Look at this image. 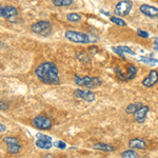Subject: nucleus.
<instances>
[{
	"instance_id": "obj_31",
	"label": "nucleus",
	"mask_w": 158,
	"mask_h": 158,
	"mask_svg": "<svg viewBox=\"0 0 158 158\" xmlns=\"http://www.w3.org/2000/svg\"><path fill=\"white\" fill-rule=\"evenodd\" d=\"M100 13H101V14H103V15H106V16L111 17V14H110L109 12H106V11H104V10H101V11H100Z\"/></svg>"
},
{
	"instance_id": "obj_34",
	"label": "nucleus",
	"mask_w": 158,
	"mask_h": 158,
	"mask_svg": "<svg viewBox=\"0 0 158 158\" xmlns=\"http://www.w3.org/2000/svg\"><path fill=\"white\" fill-rule=\"evenodd\" d=\"M157 29H158V24H157Z\"/></svg>"
},
{
	"instance_id": "obj_27",
	"label": "nucleus",
	"mask_w": 158,
	"mask_h": 158,
	"mask_svg": "<svg viewBox=\"0 0 158 158\" xmlns=\"http://www.w3.org/2000/svg\"><path fill=\"white\" fill-rule=\"evenodd\" d=\"M10 109L9 103H6V101L0 100V111H6V110Z\"/></svg>"
},
{
	"instance_id": "obj_33",
	"label": "nucleus",
	"mask_w": 158,
	"mask_h": 158,
	"mask_svg": "<svg viewBox=\"0 0 158 158\" xmlns=\"http://www.w3.org/2000/svg\"><path fill=\"white\" fill-rule=\"evenodd\" d=\"M2 9H3V6L0 4V17H1V13H2Z\"/></svg>"
},
{
	"instance_id": "obj_19",
	"label": "nucleus",
	"mask_w": 158,
	"mask_h": 158,
	"mask_svg": "<svg viewBox=\"0 0 158 158\" xmlns=\"http://www.w3.org/2000/svg\"><path fill=\"white\" fill-rule=\"evenodd\" d=\"M121 158H139V155L135 150L129 149L121 153Z\"/></svg>"
},
{
	"instance_id": "obj_5",
	"label": "nucleus",
	"mask_w": 158,
	"mask_h": 158,
	"mask_svg": "<svg viewBox=\"0 0 158 158\" xmlns=\"http://www.w3.org/2000/svg\"><path fill=\"white\" fill-rule=\"evenodd\" d=\"M132 7H133V2L130 1V0H122L119 1L118 3L115 6L114 9V16L117 17H126L128 16L131 12Z\"/></svg>"
},
{
	"instance_id": "obj_11",
	"label": "nucleus",
	"mask_w": 158,
	"mask_h": 158,
	"mask_svg": "<svg viewBox=\"0 0 158 158\" xmlns=\"http://www.w3.org/2000/svg\"><path fill=\"white\" fill-rule=\"evenodd\" d=\"M139 11L141 12V14H143L144 16L149 17V18L156 19L158 17V7L150 6V4H141L139 7Z\"/></svg>"
},
{
	"instance_id": "obj_29",
	"label": "nucleus",
	"mask_w": 158,
	"mask_h": 158,
	"mask_svg": "<svg viewBox=\"0 0 158 158\" xmlns=\"http://www.w3.org/2000/svg\"><path fill=\"white\" fill-rule=\"evenodd\" d=\"M89 51H90V52L92 53V54H96V53L98 52V48L97 47H95V45H93V47H90L89 48Z\"/></svg>"
},
{
	"instance_id": "obj_32",
	"label": "nucleus",
	"mask_w": 158,
	"mask_h": 158,
	"mask_svg": "<svg viewBox=\"0 0 158 158\" xmlns=\"http://www.w3.org/2000/svg\"><path fill=\"white\" fill-rule=\"evenodd\" d=\"M154 47H155V49L158 50V37H157V38H155V41H154Z\"/></svg>"
},
{
	"instance_id": "obj_3",
	"label": "nucleus",
	"mask_w": 158,
	"mask_h": 158,
	"mask_svg": "<svg viewBox=\"0 0 158 158\" xmlns=\"http://www.w3.org/2000/svg\"><path fill=\"white\" fill-rule=\"evenodd\" d=\"M31 30L39 36L48 37L52 33V23L48 20H40V21L33 23L32 27H31Z\"/></svg>"
},
{
	"instance_id": "obj_26",
	"label": "nucleus",
	"mask_w": 158,
	"mask_h": 158,
	"mask_svg": "<svg viewBox=\"0 0 158 158\" xmlns=\"http://www.w3.org/2000/svg\"><path fill=\"white\" fill-rule=\"evenodd\" d=\"M137 35H138L139 37H141V38H149L150 37L149 32L143 31V30H140V29L137 30Z\"/></svg>"
},
{
	"instance_id": "obj_2",
	"label": "nucleus",
	"mask_w": 158,
	"mask_h": 158,
	"mask_svg": "<svg viewBox=\"0 0 158 158\" xmlns=\"http://www.w3.org/2000/svg\"><path fill=\"white\" fill-rule=\"evenodd\" d=\"M75 82L77 85L85 86L86 89H95L102 85V80L99 77H91V76H75Z\"/></svg>"
},
{
	"instance_id": "obj_4",
	"label": "nucleus",
	"mask_w": 158,
	"mask_h": 158,
	"mask_svg": "<svg viewBox=\"0 0 158 158\" xmlns=\"http://www.w3.org/2000/svg\"><path fill=\"white\" fill-rule=\"evenodd\" d=\"M64 36L68 40H70V41H72V42H75V43L86 44V43L91 42L90 36L82 32H77V31H67Z\"/></svg>"
},
{
	"instance_id": "obj_14",
	"label": "nucleus",
	"mask_w": 158,
	"mask_h": 158,
	"mask_svg": "<svg viewBox=\"0 0 158 158\" xmlns=\"http://www.w3.org/2000/svg\"><path fill=\"white\" fill-rule=\"evenodd\" d=\"M94 150H98V151H102V152H106V153H111L114 152L116 150V148L112 144L109 143H103V142H98V143H95L93 146Z\"/></svg>"
},
{
	"instance_id": "obj_12",
	"label": "nucleus",
	"mask_w": 158,
	"mask_h": 158,
	"mask_svg": "<svg viewBox=\"0 0 158 158\" xmlns=\"http://www.w3.org/2000/svg\"><path fill=\"white\" fill-rule=\"evenodd\" d=\"M150 111V106H142L136 113L134 114L135 117V121L138 122V123H143L147 119L148 113Z\"/></svg>"
},
{
	"instance_id": "obj_28",
	"label": "nucleus",
	"mask_w": 158,
	"mask_h": 158,
	"mask_svg": "<svg viewBox=\"0 0 158 158\" xmlns=\"http://www.w3.org/2000/svg\"><path fill=\"white\" fill-rule=\"evenodd\" d=\"M54 144H55L56 148L61 149V150H63V149H65V148H67V144H65V142H63V141H56Z\"/></svg>"
},
{
	"instance_id": "obj_35",
	"label": "nucleus",
	"mask_w": 158,
	"mask_h": 158,
	"mask_svg": "<svg viewBox=\"0 0 158 158\" xmlns=\"http://www.w3.org/2000/svg\"><path fill=\"white\" fill-rule=\"evenodd\" d=\"M0 24H1V22H0Z\"/></svg>"
},
{
	"instance_id": "obj_10",
	"label": "nucleus",
	"mask_w": 158,
	"mask_h": 158,
	"mask_svg": "<svg viewBox=\"0 0 158 158\" xmlns=\"http://www.w3.org/2000/svg\"><path fill=\"white\" fill-rule=\"evenodd\" d=\"M157 82H158V71L157 70L150 71V73L148 74L147 77H144L143 80L141 81L142 85H143L144 88H147V89L154 86Z\"/></svg>"
},
{
	"instance_id": "obj_9",
	"label": "nucleus",
	"mask_w": 158,
	"mask_h": 158,
	"mask_svg": "<svg viewBox=\"0 0 158 158\" xmlns=\"http://www.w3.org/2000/svg\"><path fill=\"white\" fill-rule=\"evenodd\" d=\"M74 96L76 98H79L81 100H85L86 102H94L96 99V95L94 92L90 90H82V89H77L74 92Z\"/></svg>"
},
{
	"instance_id": "obj_23",
	"label": "nucleus",
	"mask_w": 158,
	"mask_h": 158,
	"mask_svg": "<svg viewBox=\"0 0 158 158\" xmlns=\"http://www.w3.org/2000/svg\"><path fill=\"white\" fill-rule=\"evenodd\" d=\"M114 71H115V73H116L118 79H120V80H122V81H128V80H127V77H126V74L122 73L120 68H115V69H114Z\"/></svg>"
},
{
	"instance_id": "obj_15",
	"label": "nucleus",
	"mask_w": 158,
	"mask_h": 158,
	"mask_svg": "<svg viewBox=\"0 0 158 158\" xmlns=\"http://www.w3.org/2000/svg\"><path fill=\"white\" fill-rule=\"evenodd\" d=\"M113 51H115V53H117L118 55H120L122 58H124L123 54H130V55H135V52L131 48L129 47H123V45H120L118 48H113Z\"/></svg>"
},
{
	"instance_id": "obj_25",
	"label": "nucleus",
	"mask_w": 158,
	"mask_h": 158,
	"mask_svg": "<svg viewBox=\"0 0 158 158\" xmlns=\"http://www.w3.org/2000/svg\"><path fill=\"white\" fill-rule=\"evenodd\" d=\"M77 58L80 61H85V62H88L89 60H90V58H89V56L85 54V52H79V53H77Z\"/></svg>"
},
{
	"instance_id": "obj_30",
	"label": "nucleus",
	"mask_w": 158,
	"mask_h": 158,
	"mask_svg": "<svg viewBox=\"0 0 158 158\" xmlns=\"http://www.w3.org/2000/svg\"><path fill=\"white\" fill-rule=\"evenodd\" d=\"M6 126L0 122V133H2V132H6Z\"/></svg>"
},
{
	"instance_id": "obj_24",
	"label": "nucleus",
	"mask_w": 158,
	"mask_h": 158,
	"mask_svg": "<svg viewBox=\"0 0 158 158\" xmlns=\"http://www.w3.org/2000/svg\"><path fill=\"white\" fill-rule=\"evenodd\" d=\"M139 60L142 61V62L149 63V64H154V63H158V60L157 59H154V58H151V57H140Z\"/></svg>"
},
{
	"instance_id": "obj_21",
	"label": "nucleus",
	"mask_w": 158,
	"mask_h": 158,
	"mask_svg": "<svg viewBox=\"0 0 158 158\" xmlns=\"http://www.w3.org/2000/svg\"><path fill=\"white\" fill-rule=\"evenodd\" d=\"M110 21L113 22L114 24L118 25V27H126L127 25V22L124 21L122 18H119L117 16H111L110 17Z\"/></svg>"
},
{
	"instance_id": "obj_22",
	"label": "nucleus",
	"mask_w": 158,
	"mask_h": 158,
	"mask_svg": "<svg viewBox=\"0 0 158 158\" xmlns=\"http://www.w3.org/2000/svg\"><path fill=\"white\" fill-rule=\"evenodd\" d=\"M67 19L70 22H78L81 20V16L77 13H70V14L67 15Z\"/></svg>"
},
{
	"instance_id": "obj_1",
	"label": "nucleus",
	"mask_w": 158,
	"mask_h": 158,
	"mask_svg": "<svg viewBox=\"0 0 158 158\" xmlns=\"http://www.w3.org/2000/svg\"><path fill=\"white\" fill-rule=\"evenodd\" d=\"M35 74L41 82L47 85H58L60 82L58 68L54 62L47 61L35 69Z\"/></svg>"
},
{
	"instance_id": "obj_6",
	"label": "nucleus",
	"mask_w": 158,
	"mask_h": 158,
	"mask_svg": "<svg viewBox=\"0 0 158 158\" xmlns=\"http://www.w3.org/2000/svg\"><path fill=\"white\" fill-rule=\"evenodd\" d=\"M3 142L6 144L7 152L10 154H18L20 150H21V143H20V140L17 137L6 136L3 138Z\"/></svg>"
},
{
	"instance_id": "obj_18",
	"label": "nucleus",
	"mask_w": 158,
	"mask_h": 158,
	"mask_svg": "<svg viewBox=\"0 0 158 158\" xmlns=\"http://www.w3.org/2000/svg\"><path fill=\"white\" fill-rule=\"evenodd\" d=\"M137 72H138V69L133 64H130L128 67V70H127V74H126L127 80H132V79H134L136 77Z\"/></svg>"
},
{
	"instance_id": "obj_20",
	"label": "nucleus",
	"mask_w": 158,
	"mask_h": 158,
	"mask_svg": "<svg viewBox=\"0 0 158 158\" xmlns=\"http://www.w3.org/2000/svg\"><path fill=\"white\" fill-rule=\"evenodd\" d=\"M52 3L55 6H70L74 3V0H53Z\"/></svg>"
},
{
	"instance_id": "obj_7",
	"label": "nucleus",
	"mask_w": 158,
	"mask_h": 158,
	"mask_svg": "<svg viewBox=\"0 0 158 158\" xmlns=\"http://www.w3.org/2000/svg\"><path fill=\"white\" fill-rule=\"evenodd\" d=\"M2 18H6L7 21L11 23H15L18 21V10L13 6H3L1 13Z\"/></svg>"
},
{
	"instance_id": "obj_17",
	"label": "nucleus",
	"mask_w": 158,
	"mask_h": 158,
	"mask_svg": "<svg viewBox=\"0 0 158 158\" xmlns=\"http://www.w3.org/2000/svg\"><path fill=\"white\" fill-rule=\"evenodd\" d=\"M35 144H36L37 148L42 150H50L53 147L52 141H50V140H43V139H36Z\"/></svg>"
},
{
	"instance_id": "obj_8",
	"label": "nucleus",
	"mask_w": 158,
	"mask_h": 158,
	"mask_svg": "<svg viewBox=\"0 0 158 158\" xmlns=\"http://www.w3.org/2000/svg\"><path fill=\"white\" fill-rule=\"evenodd\" d=\"M33 124L39 130H50L53 126L52 119L45 115H38L33 119Z\"/></svg>"
},
{
	"instance_id": "obj_16",
	"label": "nucleus",
	"mask_w": 158,
	"mask_h": 158,
	"mask_svg": "<svg viewBox=\"0 0 158 158\" xmlns=\"http://www.w3.org/2000/svg\"><path fill=\"white\" fill-rule=\"evenodd\" d=\"M143 106L142 102H134V103H130L126 109V113L130 114V115H134L138 110Z\"/></svg>"
},
{
	"instance_id": "obj_13",
	"label": "nucleus",
	"mask_w": 158,
	"mask_h": 158,
	"mask_svg": "<svg viewBox=\"0 0 158 158\" xmlns=\"http://www.w3.org/2000/svg\"><path fill=\"white\" fill-rule=\"evenodd\" d=\"M129 147L132 150H146L147 142L140 138H132L129 140Z\"/></svg>"
}]
</instances>
